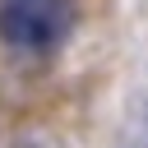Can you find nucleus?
<instances>
[{"label":"nucleus","instance_id":"f257e3e1","mask_svg":"<svg viewBox=\"0 0 148 148\" xmlns=\"http://www.w3.org/2000/svg\"><path fill=\"white\" fill-rule=\"evenodd\" d=\"M74 28V0H0V37L18 51H51Z\"/></svg>","mask_w":148,"mask_h":148}]
</instances>
